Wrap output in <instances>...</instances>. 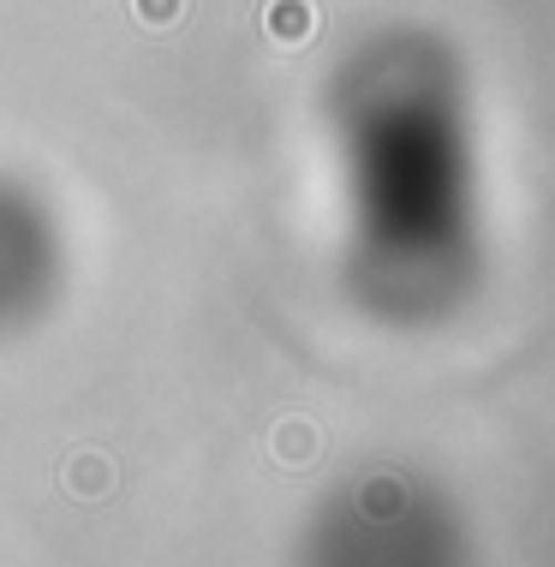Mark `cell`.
Returning <instances> with one entry per match:
<instances>
[{
	"label": "cell",
	"mask_w": 555,
	"mask_h": 567,
	"mask_svg": "<svg viewBox=\"0 0 555 567\" xmlns=\"http://www.w3.org/2000/svg\"><path fill=\"white\" fill-rule=\"evenodd\" d=\"M264 37L275 49H305L317 37V0H269L264 7Z\"/></svg>",
	"instance_id": "obj_2"
},
{
	"label": "cell",
	"mask_w": 555,
	"mask_h": 567,
	"mask_svg": "<svg viewBox=\"0 0 555 567\" xmlns=\"http://www.w3.org/2000/svg\"><path fill=\"white\" fill-rule=\"evenodd\" d=\"M132 19L144 30H174L185 19V0H132Z\"/></svg>",
	"instance_id": "obj_4"
},
{
	"label": "cell",
	"mask_w": 555,
	"mask_h": 567,
	"mask_svg": "<svg viewBox=\"0 0 555 567\" xmlns=\"http://www.w3.org/2000/svg\"><path fill=\"white\" fill-rule=\"evenodd\" d=\"M269 454H275V466H311L322 454V431L311 419H281L269 436Z\"/></svg>",
	"instance_id": "obj_3"
},
{
	"label": "cell",
	"mask_w": 555,
	"mask_h": 567,
	"mask_svg": "<svg viewBox=\"0 0 555 567\" xmlns=\"http://www.w3.org/2000/svg\"><path fill=\"white\" fill-rule=\"evenodd\" d=\"M114 484H120V472H114V460H107L102 449H72L66 460H60V489L79 496V502H107Z\"/></svg>",
	"instance_id": "obj_1"
},
{
	"label": "cell",
	"mask_w": 555,
	"mask_h": 567,
	"mask_svg": "<svg viewBox=\"0 0 555 567\" xmlns=\"http://www.w3.org/2000/svg\"><path fill=\"white\" fill-rule=\"evenodd\" d=\"M389 508H400V484H389V478H377V484H364V514H389Z\"/></svg>",
	"instance_id": "obj_5"
}]
</instances>
